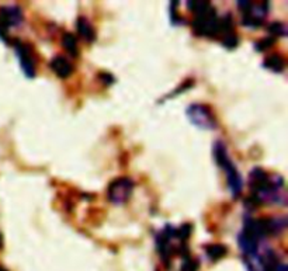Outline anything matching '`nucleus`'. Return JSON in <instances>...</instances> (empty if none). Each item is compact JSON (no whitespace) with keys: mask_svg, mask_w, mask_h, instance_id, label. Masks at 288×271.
<instances>
[{"mask_svg":"<svg viewBox=\"0 0 288 271\" xmlns=\"http://www.w3.org/2000/svg\"><path fill=\"white\" fill-rule=\"evenodd\" d=\"M212 153H214V159H215L217 164L225 171L226 184L229 188V193L234 198H238L243 190V178L228 155V149H226L225 143L222 140H217L212 146Z\"/></svg>","mask_w":288,"mask_h":271,"instance_id":"1","label":"nucleus"},{"mask_svg":"<svg viewBox=\"0 0 288 271\" xmlns=\"http://www.w3.org/2000/svg\"><path fill=\"white\" fill-rule=\"evenodd\" d=\"M193 31L195 35L200 37H207V38H215L221 34V27H219V17L217 14V10L214 7H210L205 13L195 16L193 23Z\"/></svg>","mask_w":288,"mask_h":271,"instance_id":"2","label":"nucleus"},{"mask_svg":"<svg viewBox=\"0 0 288 271\" xmlns=\"http://www.w3.org/2000/svg\"><path fill=\"white\" fill-rule=\"evenodd\" d=\"M186 116L188 121L198 130L211 131L218 127L214 113L205 104H198V103L190 104L186 109Z\"/></svg>","mask_w":288,"mask_h":271,"instance_id":"3","label":"nucleus"},{"mask_svg":"<svg viewBox=\"0 0 288 271\" xmlns=\"http://www.w3.org/2000/svg\"><path fill=\"white\" fill-rule=\"evenodd\" d=\"M134 180L130 177H117L110 183L107 188V198L114 205H124L131 198L134 190Z\"/></svg>","mask_w":288,"mask_h":271,"instance_id":"4","label":"nucleus"},{"mask_svg":"<svg viewBox=\"0 0 288 271\" xmlns=\"http://www.w3.org/2000/svg\"><path fill=\"white\" fill-rule=\"evenodd\" d=\"M259 242L260 239L257 238L255 228H253V219L246 218L242 232L238 235V245L242 253L248 257H257L259 252Z\"/></svg>","mask_w":288,"mask_h":271,"instance_id":"5","label":"nucleus"},{"mask_svg":"<svg viewBox=\"0 0 288 271\" xmlns=\"http://www.w3.org/2000/svg\"><path fill=\"white\" fill-rule=\"evenodd\" d=\"M13 47H14V52L17 55V59L18 63L21 66L24 76L28 79L35 78V73H37V66H35V56L32 54L31 47L25 42H21L16 39L13 42Z\"/></svg>","mask_w":288,"mask_h":271,"instance_id":"6","label":"nucleus"},{"mask_svg":"<svg viewBox=\"0 0 288 271\" xmlns=\"http://www.w3.org/2000/svg\"><path fill=\"white\" fill-rule=\"evenodd\" d=\"M176 238V228L171 225H166L163 231L156 235V249L157 253L160 255L164 263L169 264L170 257L173 256V246H171V239Z\"/></svg>","mask_w":288,"mask_h":271,"instance_id":"7","label":"nucleus"},{"mask_svg":"<svg viewBox=\"0 0 288 271\" xmlns=\"http://www.w3.org/2000/svg\"><path fill=\"white\" fill-rule=\"evenodd\" d=\"M24 21V14L18 6H3L0 7V25L6 31L8 28H16Z\"/></svg>","mask_w":288,"mask_h":271,"instance_id":"8","label":"nucleus"},{"mask_svg":"<svg viewBox=\"0 0 288 271\" xmlns=\"http://www.w3.org/2000/svg\"><path fill=\"white\" fill-rule=\"evenodd\" d=\"M267 11H269V1H263L260 4H253L249 13L242 16V24L249 27V28L262 27L265 23Z\"/></svg>","mask_w":288,"mask_h":271,"instance_id":"9","label":"nucleus"},{"mask_svg":"<svg viewBox=\"0 0 288 271\" xmlns=\"http://www.w3.org/2000/svg\"><path fill=\"white\" fill-rule=\"evenodd\" d=\"M49 68L61 79H68L73 73V65L62 55H56L55 58H52L49 62Z\"/></svg>","mask_w":288,"mask_h":271,"instance_id":"10","label":"nucleus"},{"mask_svg":"<svg viewBox=\"0 0 288 271\" xmlns=\"http://www.w3.org/2000/svg\"><path fill=\"white\" fill-rule=\"evenodd\" d=\"M76 30H78L79 35L85 39V41H87V42H93L94 39H96L94 27L86 17L80 16L78 20H76Z\"/></svg>","mask_w":288,"mask_h":271,"instance_id":"11","label":"nucleus"},{"mask_svg":"<svg viewBox=\"0 0 288 271\" xmlns=\"http://www.w3.org/2000/svg\"><path fill=\"white\" fill-rule=\"evenodd\" d=\"M263 68L272 70L274 73H281L286 69V59L280 54L269 55L263 62Z\"/></svg>","mask_w":288,"mask_h":271,"instance_id":"12","label":"nucleus"},{"mask_svg":"<svg viewBox=\"0 0 288 271\" xmlns=\"http://www.w3.org/2000/svg\"><path fill=\"white\" fill-rule=\"evenodd\" d=\"M205 253L207 257L212 260V262H218L221 259H224L228 253V249L225 245H221V243H214V245H208L205 248Z\"/></svg>","mask_w":288,"mask_h":271,"instance_id":"13","label":"nucleus"},{"mask_svg":"<svg viewBox=\"0 0 288 271\" xmlns=\"http://www.w3.org/2000/svg\"><path fill=\"white\" fill-rule=\"evenodd\" d=\"M62 47L66 49V52H69L72 56H78L79 55V47H78V39L72 34V32H66L63 34L62 37Z\"/></svg>","mask_w":288,"mask_h":271,"instance_id":"14","label":"nucleus"},{"mask_svg":"<svg viewBox=\"0 0 288 271\" xmlns=\"http://www.w3.org/2000/svg\"><path fill=\"white\" fill-rule=\"evenodd\" d=\"M187 7H188V10H191L194 13V16H200V14L205 13L211 7V3L207 1V0H198V1L197 0H188L187 1Z\"/></svg>","mask_w":288,"mask_h":271,"instance_id":"15","label":"nucleus"},{"mask_svg":"<svg viewBox=\"0 0 288 271\" xmlns=\"http://www.w3.org/2000/svg\"><path fill=\"white\" fill-rule=\"evenodd\" d=\"M193 232V225L191 224H183L179 228H176V238L181 242L186 243V240L190 238V235Z\"/></svg>","mask_w":288,"mask_h":271,"instance_id":"16","label":"nucleus"},{"mask_svg":"<svg viewBox=\"0 0 288 271\" xmlns=\"http://www.w3.org/2000/svg\"><path fill=\"white\" fill-rule=\"evenodd\" d=\"M267 30H269V32H272L273 37L274 38H279V37H283V35H286V25L283 23H280V21H274V23H272L269 27H267Z\"/></svg>","mask_w":288,"mask_h":271,"instance_id":"17","label":"nucleus"},{"mask_svg":"<svg viewBox=\"0 0 288 271\" xmlns=\"http://www.w3.org/2000/svg\"><path fill=\"white\" fill-rule=\"evenodd\" d=\"M200 269V262L191 259V257H186L183 259V264L180 267V271H197Z\"/></svg>","mask_w":288,"mask_h":271,"instance_id":"18","label":"nucleus"},{"mask_svg":"<svg viewBox=\"0 0 288 271\" xmlns=\"http://www.w3.org/2000/svg\"><path fill=\"white\" fill-rule=\"evenodd\" d=\"M276 41H277V38H274V37H267V38L257 41L256 44H255V48H256V51H259V52H263L266 49L272 48L273 45L276 44Z\"/></svg>","mask_w":288,"mask_h":271,"instance_id":"19","label":"nucleus"},{"mask_svg":"<svg viewBox=\"0 0 288 271\" xmlns=\"http://www.w3.org/2000/svg\"><path fill=\"white\" fill-rule=\"evenodd\" d=\"M238 44H239V38H238V35L235 32L224 35V38H222V45L228 48V49H235L238 47Z\"/></svg>","mask_w":288,"mask_h":271,"instance_id":"20","label":"nucleus"},{"mask_svg":"<svg viewBox=\"0 0 288 271\" xmlns=\"http://www.w3.org/2000/svg\"><path fill=\"white\" fill-rule=\"evenodd\" d=\"M177 4H179V1H170V20L173 25H180L184 23L177 13Z\"/></svg>","mask_w":288,"mask_h":271,"instance_id":"21","label":"nucleus"},{"mask_svg":"<svg viewBox=\"0 0 288 271\" xmlns=\"http://www.w3.org/2000/svg\"><path fill=\"white\" fill-rule=\"evenodd\" d=\"M236 4H238V8L242 13V16H245V14H248L250 11V8L253 6V1H250V0H239V1H236Z\"/></svg>","mask_w":288,"mask_h":271,"instance_id":"22","label":"nucleus"},{"mask_svg":"<svg viewBox=\"0 0 288 271\" xmlns=\"http://www.w3.org/2000/svg\"><path fill=\"white\" fill-rule=\"evenodd\" d=\"M99 78L102 79V82L104 83V85H111L116 79H114V76L113 75H110V73H107V72H103V73H100L99 75Z\"/></svg>","mask_w":288,"mask_h":271,"instance_id":"23","label":"nucleus"},{"mask_svg":"<svg viewBox=\"0 0 288 271\" xmlns=\"http://www.w3.org/2000/svg\"><path fill=\"white\" fill-rule=\"evenodd\" d=\"M0 39L3 41V42H8V38H7V34H6V31L3 30V27L0 25Z\"/></svg>","mask_w":288,"mask_h":271,"instance_id":"24","label":"nucleus"},{"mask_svg":"<svg viewBox=\"0 0 288 271\" xmlns=\"http://www.w3.org/2000/svg\"><path fill=\"white\" fill-rule=\"evenodd\" d=\"M3 248V236H1V233H0V249Z\"/></svg>","mask_w":288,"mask_h":271,"instance_id":"25","label":"nucleus"},{"mask_svg":"<svg viewBox=\"0 0 288 271\" xmlns=\"http://www.w3.org/2000/svg\"><path fill=\"white\" fill-rule=\"evenodd\" d=\"M0 271H8V270H7V269H4L3 266H0Z\"/></svg>","mask_w":288,"mask_h":271,"instance_id":"26","label":"nucleus"}]
</instances>
